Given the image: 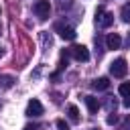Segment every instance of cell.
<instances>
[{
	"label": "cell",
	"mask_w": 130,
	"mask_h": 130,
	"mask_svg": "<svg viewBox=\"0 0 130 130\" xmlns=\"http://www.w3.org/2000/svg\"><path fill=\"white\" fill-rule=\"evenodd\" d=\"M95 22H98L100 26L108 28V26L114 22V14H112V12H104V8L100 6V8L95 10Z\"/></svg>",
	"instance_id": "6da1fadb"
},
{
	"label": "cell",
	"mask_w": 130,
	"mask_h": 130,
	"mask_svg": "<svg viewBox=\"0 0 130 130\" xmlns=\"http://www.w3.org/2000/svg\"><path fill=\"white\" fill-rule=\"evenodd\" d=\"M55 30H57V32H59V37H61V39H65V41H73V39H75V35H77L71 26H63V24H57V26H55Z\"/></svg>",
	"instance_id": "8992f818"
},
{
	"label": "cell",
	"mask_w": 130,
	"mask_h": 130,
	"mask_svg": "<svg viewBox=\"0 0 130 130\" xmlns=\"http://www.w3.org/2000/svg\"><path fill=\"white\" fill-rule=\"evenodd\" d=\"M122 104H124V108H130V95H128V98H124V102H122Z\"/></svg>",
	"instance_id": "ac0fdd59"
},
{
	"label": "cell",
	"mask_w": 130,
	"mask_h": 130,
	"mask_svg": "<svg viewBox=\"0 0 130 130\" xmlns=\"http://www.w3.org/2000/svg\"><path fill=\"white\" fill-rule=\"evenodd\" d=\"M126 47L130 49V32H128V37H126Z\"/></svg>",
	"instance_id": "d6986e66"
},
{
	"label": "cell",
	"mask_w": 130,
	"mask_h": 130,
	"mask_svg": "<svg viewBox=\"0 0 130 130\" xmlns=\"http://www.w3.org/2000/svg\"><path fill=\"white\" fill-rule=\"evenodd\" d=\"M67 116H69L71 122H79V110H77V106L69 104V106H67Z\"/></svg>",
	"instance_id": "30bf717a"
},
{
	"label": "cell",
	"mask_w": 130,
	"mask_h": 130,
	"mask_svg": "<svg viewBox=\"0 0 130 130\" xmlns=\"http://www.w3.org/2000/svg\"><path fill=\"white\" fill-rule=\"evenodd\" d=\"M12 81H14V79H12L10 75H4V77H2V85H4V87H10Z\"/></svg>",
	"instance_id": "4fadbf2b"
},
{
	"label": "cell",
	"mask_w": 130,
	"mask_h": 130,
	"mask_svg": "<svg viewBox=\"0 0 130 130\" xmlns=\"http://www.w3.org/2000/svg\"><path fill=\"white\" fill-rule=\"evenodd\" d=\"M57 128H59V130H69V124H67L65 120H57Z\"/></svg>",
	"instance_id": "5bb4252c"
},
{
	"label": "cell",
	"mask_w": 130,
	"mask_h": 130,
	"mask_svg": "<svg viewBox=\"0 0 130 130\" xmlns=\"http://www.w3.org/2000/svg\"><path fill=\"white\" fill-rule=\"evenodd\" d=\"M22 130H39V126H37V124H26Z\"/></svg>",
	"instance_id": "2e32d148"
},
{
	"label": "cell",
	"mask_w": 130,
	"mask_h": 130,
	"mask_svg": "<svg viewBox=\"0 0 130 130\" xmlns=\"http://www.w3.org/2000/svg\"><path fill=\"white\" fill-rule=\"evenodd\" d=\"M83 100H85L87 112H89V114H98V110H100V102H98V98H93V95H85Z\"/></svg>",
	"instance_id": "ba28073f"
},
{
	"label": "cell",
	"mask_w": 130,
	"mask_h": 130,
	"mask_svg": "<svg viewBox=\"0 0 130 130\" xmlns=\"http://www.w3.org/2000/svg\"><path fill=\"white\" fill-rule=\"evenodd\" d=\"M126 71H128V65H126V59H116L112 65H110V73L114 75V77H124L126 75Z\"/></svg>",
	"instance_id": "7a4b0ae2"
},
{
	"label": "cell",
	"mask_w": 130,
	"mask_h": 130,
	"mask_svg": "<svg viewBox=\"0 0 130 130\" xmlns=\"http://www.w3.org/2000/svg\"><path fill=\"white\" fill-rule=\"evenodd\" d=\"M120 16H122V20H124V22H130V2L122 6V12H120Z\"/></svg>",
	"instance_id": "7c38bea8"
},
{
	"label": "cell",
	"mask_w": 130,
	"mask_h": 130,
	"mask_svg": "<svg viewBox=\"0 0 130 130\" xmlns=\"http://www.w3.org/2000/svg\"><path fill=\"white\" fill-rule=\"evenodd\" d=\"M35 14L39 16V18H49V14H51V4H49V0H37L35 2Z\"/></svg>",
	"instance_id": "3957f363"
},
{
	"label": "cell",
	"mask_w": 130,
	"mask_h": 130,
	"mask_svg": "<svg viewBox=\"0 0 130 130\" xmlns=\"http://www.w3.org/2000/svg\"><path fill=\"white\" fill-rule=\"evenodd\" d=\"M2 55H4V49H2V47H0V57H2Z\"/></svg>",
	"instance_id": "ffe728a7"
},
{
	"label": "cell",
	"mask_w": 130,
	"mask_h": 130,
	"mask_svg": "<svg viewBox=\"0 0 130 130\" xmlns=\"http://www.w3.org/2000/svg\"><path fill=\"white\" fill-rule=\"evenodd\" d=\"M41 114H43V104H41L39 100H30L28 106H26V116L37 118V116H41Z\"/></svg>",
	"instance_id": "5b68a950"
},
{
	"label": "cell",
	"mask_w": 130,
	"mask_h": 130,
	"mask_svg": "<svg viewBox=\"0 0 130 130\" xmlns=\"http://www.w3.org/2000/svg\"><path fill=\"white\" fill-rule=\"evenodd\" d=\"M118 91H120V95H124V98H128V95H130V81H124V83H120V87H118Z\"/></svg>",
	"instance_id": "8fae6325"
},
{
	"label": "cell",
	"mask_w": 130,
	"mask_h": 130,
	"mask_svg": "<svg viewBox=\"0 0 130 130\" xmlns=\"http://www.w3.org/2000/svg\"><path fill=\"white\" fill-rule=\"evenodd\" d=\"M114 122H116V114H114V112H112V114H110V116H108V124H114Z\"/></svg>",
	"instance_id": "e0dca14e"
},
{
	"label": "cell",
	"mask_w": 130,
	"mask_h": 130,
	"mask_svg": "<svg viewBox=\"0 0 130 130\" xmlns=\"http://www.w3.org/2000/svg\"><path fill=\"white\" fill-rule=\"evenodd\" d=\"M120 45H122V39H120L118 32H110L106 37V47L108 49H120Z\"/></svg>",
	"instance_id": "52a82bcc"
},
{
	"label": "cell",
	"mask_w": 130,
	"mask_h": 130,
	"mask_svg": "<svg viewBox=\"0 0 130 130\" xmlns=\"http://www.w3.org/2000/svg\"><path fill=\"white\" fill-rule=\"evenodd\" d=\"M67 53H69L73 59H77V61H87V59H89V51H87V47H83V45H73Z\"/></svg>",
	"instance_id": "277c9868"
},
{
	"label": "cell",
	"mask_w": 130,
	"mask_h": 130,
	"mask_svg": "<svg viewBox=\"0 0 130 130\" xmlns=\"http://www.w3.org/2000/svg\"><path fill=\"white\" fill-rule=\"evenodd\" d=\"M122 130H130V116L124 120V124H122Z\"/></svg>",
	"instance_id": "9a60e30c"
},
{
	"label": "cell",
	"mask_w": 130,
	"mask_h": 130,
	"mask_svg": "<svg viewBox=\"0 0 130 130\" xmlns=\"http://www.w3.org/2000/svg\"><path fill=\"white\" fill-rule=\"evenodd\" d=\"M91 87L98 89V91H102V89H108L110 87V81H108V77H98V79L91 81Z\"/></svg>",
	"instance_id": "9c48e42d"
}]
</instances>
